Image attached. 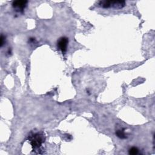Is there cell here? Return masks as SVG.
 Wrapping results in <instances>:
<instances>
[{"instance_id":"obj_7","label":"cell","mask_w":155,"mask_h":155,"mask_svg":"<svg viewBox=\"0 0 155 155\" xmlns=\"http://www.w3.org/2000/svg\"><path fill=\"white\" fill-rule=\"evenodd\" d=\"M4 38L2 35H1V46L2 47L4 44Z\"/></svg>"},{"instance_id":"obj_6","label":"cell","mask_w":155,"mask_h":155,"mask_svg":"<svg viewBox=\"0 0 155 155\" xmlns=\"http://www.w3.org/2000/svg\"><path fill=\"white\" fill-rule=\"evenodd\" d=\"M138 151H139V150L137 149V148H136V147H131L129 150V154H130L135 155V154H137L138 153Z\"/></svg>"},{"instance_id":"obj_3","label":"cell","mask_w":155,"mask_h":155,"mask_svg":"<svg viewBox=\"0 0 155 155\" xmlns=\"http://www.w3.org/2000/svg\"><path fill=\"white\" fill-rule=\"evenodd\" d=\"M68 42V39L65 37L61 38L58 41V47L59 48V50L62 52V53H65L67 51Z\"/></svg>"},{"instance_id":"obj_5","label":"cell","mask_w":155,"mask_h":155,"mask_svg":"<svg viewBox=\"0 0 155 155\" xmlns=\"http://www.w3.org/2000/svg\"><path fill=\"white\" fill-rule=\"evenodd\" d=\"M116 133L117 136L119 137L120 138V139H124V138L126 137L125 134L124 130H117Z\"/></svg>"},{"instance_id":"obj_2","label":"cell","mask_w":155,"mask_h":155,"mask_svg":"<svg viewBox=\"0 0 155 155\" xmlns=\"http://www.w3.org/2000/svg\"><path fill=\"white\" fill-rule=\"evenodd\" d=\"M125 5L123 1H101L99 2V5L102 8H121Z\"/></svg>"},{"instance_id":"obj_1","label":"cell","mask_w":155,"mask_h":155,"mask_svg":"<svg viewBox=\"0 0 155 155\" xmlns=\"http://www.w3.org/2000/svg\"><path fill=\"white\" fill-rule=\"evenodd\" d=\"M45 136L42 133H37L28 137L29 142L33 148V151L38 153H41L39 150L42 148V145L44 142Z\"/></svg>"},{"instance_id":"obj_4","label":"cell","mask_w":155,"mask_h":155,"mask_svg":"<svg viewBox=\"0 0 155 155\" xmlns=\"http://www.w3.org/2000/svg\"><path fill=\"white\" fill-rule=\"evenodd\" d=\"M27 3V1H16L13 2L12 5L17 11L21 12L25 8Z\"/></svg>"}]
</instances>
